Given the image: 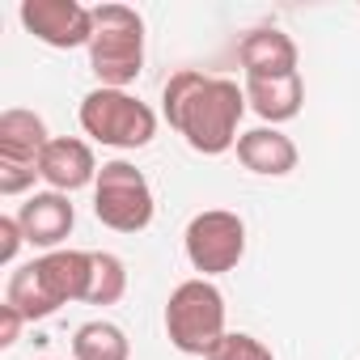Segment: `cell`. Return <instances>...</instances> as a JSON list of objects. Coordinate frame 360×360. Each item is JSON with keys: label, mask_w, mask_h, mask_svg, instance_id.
Wrapping results in <instances>:
<instances>
[{"label": "cell", "mask_w": 360, "mask_h": 360, "mask_svg": "<svg viewBox=\"0 0 360 360\" xmlns=\"http://www.w3.org/2000/svg\"><path fill=\"white\" fill-rule=\"evenodd\" d=\"M238 161L250 174L263 178H284L297 169V144L280 131V127H255L238 136Z\"/></svg>", "instance_id": "obj_14"}, {"label": "cell", "mask_w": 360, "mask_h": 360, "mask_svg": "<svg viewBox=\"0 0 360 360\" xmlns=\"http://www.w3.org/2000/svg\"><path fill=\"white\" fill-rule=\"evenodd\" d=\"M47 144H51V131H47L43 115L22 110V106L0 115V165H34L39 169V157Z\"/></svg>", "instance_id": "obj_13"}, {"label": "cell", "mask_w": 360, "mask_h": 360, "mask_svg": "<svg viewBox=\"0 0 360 360\" xmlns=\"http://www.w3.org/2000/svg\"><path fill=\"white\" fill-rule=\"evenodd\" d=\"M242 89H246V106L267 127L297 119L301 106H305V81H301V72H292V77H246Z\"/></svg>", "instance_id": "obj_12"}, {"label": "cell", "mask_w": 360, "mask_h": 360, "mask_svg": "<svg viewBox=\"0 0 360 360\" xmlns=\"http://www.w3.org/2000/svg\"><path fill=\"white\" fill-rule=\"evenodd\" d=\"M26 246V233L18 225V217H0V263H18V250Z\"/></svg>", "instance_id": "obj_19"}, {"label": "cell", "mask_w": 360, "mask_h": 360, "mask_svg": "<svg viewBox=\"0 0 360 360\" xmlns=\"http://www.w3.org/2000/svg\"><path fill=\"white\" fill-rule=\"evenodd\" d=\"M18 18H22L26 34H34L39 43H47L56 51L89 47V39H94V9L77 5V0H22Z\"/></svg>", "instance_id": "obj_7"}, {"label": "cell", "mask_w": 360, "mask_h": 360, "mask_svg": "<svg viewBox=\"0 0 360 360\" xmlns=\"http://www.w3.org/2000/svg\"><path fill=\"white\" fill-rule=\"evenodd\" d=\"M204 360H276V356H271V347H267L263 339L242 335V330H229Z\"/></svg>", "instance_id": "obj_18"}, {"label": "cell", "mask_w": 360, "mask_h": 360, "mask_svg": "<svg viewBox=\"0 0 360 360\" xmlns=\"http://www.w3.org/2000/svg\"><path fill=\"white\" fill-rule=\"evenodd\" d=\"M153 187L131 161H106L94 183V217L115 233H140L153 225Z\"/></svg>", "instance_id": "obj_5"}, {"label": "cell", "mask_w": 360, "mask_h": 360, "mask_svg": "<svg viewBox=\"0 0 360 360\" xmlns=\"http://www.w3.org/2000/svg\"><path fill=\"white\" fill-rule=\"evenodd\" d=\"M165 335L183 356H208L225 330V297L212 280H183L165 301Z\"/></svg>", "instance_id": "obj_3"}, {"label": "cell", "mask_w": 360, "mask_h": 360, "mask_svg": "<svg viewBox=\"0 0 360 360\" xmlns=\"http://www.w3.org/2000/svg\"><path fill=\"white\" fill-rule=\"evenodd\" d=\"M39 178L60 191V195H72L81 187H94L98 183V161H94V148L77 136H51V144L43 148L39 157Z\"/></svg>", "instance_id": "obj_8"}, {"label": "cell", "mask_w": 360, "mask_h": 360, "mask_svg": "<svg viewBox=\"0 0 360 360\" xmlns=\"http://www.w3.org/2000/svg\"><path fill=\"white\" fill-rule=\"evenodd\" d=\"M183 246H187V259L191 267L212 280V276H225L242 263L246 255V221L238 212H225V208H208L200 217H191L187 233H183Z\"/></svg>", "instance_id": "obj_6"}, {"label": "cell", "mask_w": 360, "mask_h": 360, "mask_svg": "<svg viewBox=\"0 0 360 360\" xmlns=\"http://www.w3.org/2000/svg\"><path fill=\"white\" fill-rule=\"evenodd\" d=\"M123 292H127L123 259L110 255V250H94V280H89L85 305H115V301H123Z\"/></svg>", "instance_id": "obj_17"}, {"label": "cell", "mask_w": 360, "mask_h": 360, "mask_svg": "<svg viewBox=\"0 0 360 360\" xmlns=\"http://www.w3.org/2000/svg\"><path fill=\"white\" fill-rule=\"evenodd\" d=\"M18 225H22V233H26V246H39V250H60V242L72 233V225H77V208L68 204V195H60V191H39V195H30L18 212Z\"/></svg>", "instance_id": "obj_9"}, {"label": "cell", "mask_w": 360, "mask_h": 360, "mask_svg": "<svg viewBox=\"0 0 360 360\" xmlns=\"http://www.w3.org/2000/svg\"><path fill=\"white\" fill-rule=\"evenodd\" d=\"M89 72L102 89H127L144 72V18L127 5H98L94 9V39H89Z\"/></svg>", "instance_id": "obj_2"}, {"label": "cell", "mask_w": 360, "mask_h": 360, "mask_svg": "<svg viewBox=\"0 0 360 360\" xmlns=\"http://www.w3.org/2000/svg\"><path fill=\"white\" fill-rule=\"evenodd\" d=\"M5 301L26 318V322H43V318H51L60 305L47 297V288H43V280H39V271H34V259L30 263H22L13 276H9V292H5Z\"/></svg>", "instance_id": "obj_16"}, {"label": "cell", "mask_w": 360, "mask_h": 360, "mask_svg": "<svg viewBox=\"0 0 360 360\" xmlns=\"http://www.w3.org/2000/svg\"><path fill=\"white\" fill-rule=\"evenodd\" d=\"M72 360H131V343H127V335L115 322L94 318V322L77 326V335H72Z\"/></svg>", "instance_id": "obj_15"}, {"label": "cell", "mask_w": 360, "mask_h": 360, "mask_svg": "<svg viewBox=\"0 0 360 360\" xmlns=\"http://www.w3.org/2000/svg\"><path fill=\"white\" fill-rule=\"evenodd\" d=\"M22 326H26V318L5 301V305H0V347H13L18 335H22Z\"/></svg>", "instance_id": "obj_20"}, {"label": "cell", "mask_w": 360, "mask_h": 360, "mask_svg": "<svg viewBox=\"0 0 360 360\" xmlns=\"http://www.w3.org/2000/svg\"><path fill=\"white\" fill-rule=\"evenodd\" d=\"M238 60L246 68V77H292L297 68V43L276 30V26H259L238 43Z\"/></svg>", "instance_id": "obj_11"}, {"label": "cell", "mask_w": 360, "mask_h": 360, "mask_svg": "<svg viewBox=\"0 0 360 360\" xmlns=\"http://www.w3.org/2000/svg\"><path fill=\"white\" fill-rule=\"evenodd\" d=\"M81 127L106 148H144L157 136V115L127 89H89L81 98Z\"/></svg>", "instance_id": "obj_4"}, {"label": "cell", "mask_w": 360, "mask_h": 360, "mask_svg": "<svg viewBox=\"0 0 360 360\" xmlns=\"http://www.w3.org/2000/svg\"><path fill=\"white\" fill-rule=\"evenodd\" d=\"M165 123L195 153L221 157L238 148V123L246 115V89L229 77H208L200 68H178L161 89Z\"/></svg>", "instance_id": "obj_1"}, {"label": "cell", "mask_w": 360, "mask_h": 360, "mask_svg": "<svg viewBox=\"0 0 360 360\" xmlns=\"http://www.w3.org/2000/svg\"><path fill=\"white\" fill-rule=\"evenodd\" d=\"M34 271L56 305L85 301L89 280H94V250H51V255L34 259Z\"/></svg>", "instance_id": "obj_10"}]
</instances>
